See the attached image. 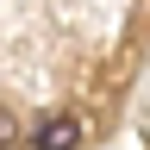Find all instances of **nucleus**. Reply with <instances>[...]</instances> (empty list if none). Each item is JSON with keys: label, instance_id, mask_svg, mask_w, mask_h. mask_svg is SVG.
<instances>
[{"label": "nucleus", "instance_id": "f257e3e1", "mask_svg": "<svg viewBox=\"0 0 150 150\" xmlns=\"http://www.w3.org/2000/svg\"><path fill=\"white\" fill-rule=\"evenodd\" d=\"M88 138V125L81 119H75V112H56V119H44V125H38V150H75V144H81Z\"/></svg>", "mask_w": 150, "mask_h": 150}, {"label": "nucleus", "instance_id": "f03ea898", "mask_svg": "<svg viewBox=\"0 0 150 150\" xmlns=\"http://www.w3.org/2000/svg\"><path fill=\"white\" fill-rule=\"evenodd\" d=\"M13 138H19V119H13V106H0V150H6Z\"/></svg>", "mask_w": 150, "mask_h": 150}]
</instances>
